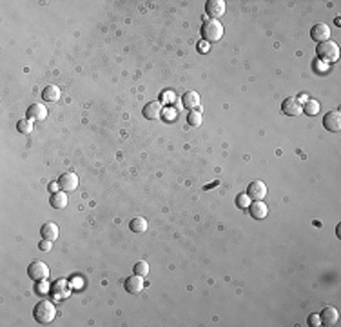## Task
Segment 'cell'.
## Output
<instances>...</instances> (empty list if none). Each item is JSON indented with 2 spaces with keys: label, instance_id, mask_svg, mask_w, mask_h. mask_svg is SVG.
Masks as SVG:
<instances>
[{
  "label": "cell",
  "instance_id": "14",
  "mask_svg": "<svg viewBox=\"0 0 341 327\" xmlns=\"http://www.w3.org/2000/svg\"><path fill=\"white\" fill-rule=\"evenodd\" d=\"M162 111H163V106L162 102H158V100H152V102H149L147 106H144V116H146L147 120H156L162 116Z\"/></svg>",
  "mask_w": 341,
  "mask_h": 327
},
{
  "label": "cell",
  "instance_id": "28",
  "mask_svg": "<svg viewBox=\"0 0 341 327\" xmlns=\"http://www.w3.org/2000/svg\"><path fill=\"white\" fill-rule=\"evenodd\" d=\"M51 244H53V242H49V240H40V244H38V247H40V249L42 251H49L51 249Z\"/></svg>",
  "mask_w": 341,
  "mask_h": 327
},
{
  "label": "cell",
  "instance_id": "12",
  "mask_svg": "<svg viewBox=\"0 0 341 327\" xmlns=\"http://www.w3.org/2000/svg\"><path fill=\"white\" fill-rule=\"evenodd\" d=\"M320 320H321V326H336L338 320H340V313H338L336 307H332V305H327L325 309L321 311L320 315Z\"/></svg>",
  "mask_w": 341,
  "mask_h": 327
},
{
  "label": "cell",
  "instance_id": "26",
  "mask_svg": "<svg viewBox=\"0 0 341 327\" xmlns=\"http://www.w3.org/2000/svg\"><path fill=\"white\" fill-rule=\"evenodd\" d=\"M236 204H238V207H242V209H244V207H247V204H249V196L244 195V193H242V195H238V198H236Z\"/></svg>",
  "mask_w": 341,
  "mask_h": 327
},
{
  "label": "cell",
  "instance_id": "3",
  "mask_svg": "<svg viewBox=\"0 0 341 327\" xmlns=\"http://www.w3.org/2000/svg\"><path fill=\"white\" fill-rule=\"evenodd\" d=\"M201 37L205 38L207 42H218L223 37V24L220 20H205L201 24Z\"/></svg>",
  "mask_w": 341,
  "mask_h": 327
},
{
  "label": "cell",
  "instance_id": "20",
  "mask_svg": "<svg viewBox=\"0 0 341 327\" xmlns=\"http://www.w3.org/2000/svg\"><path fill=\"white\" fill-rule=\"evenodd\" d=\"M42 98L46 100V102H56V100L60 98V89H58L56 86H48V87H44Z\"/></svg>",
  "mask_w": 341,
  "mask_h": 327
},
{
  "label": "cell",
  "instance_id": "19",
  "mask_svg": "<svg viewBox=\"0 0 341 327\" xmlns=\"http://www.w3.org/2000/svg\"><path fill=\"white\" fill-rule=\"evenodd\" d=\"M67 202H69V196H67L65 191H54L53 195H51V198H49V204L54 209H64L67 206Z\"/></svg>",
  "mask_w": 341,
  "mask_h": 327
},
{
  "label": "cell",
  "instance_id": "24",
  "mask_svg": "<svg viewBox=\"0 0 341 327\" xmlns=\"http://www.w3.org/2000/svg\"><path fill=\"white\" fill-rule=\"evenodd\" d=\"M187 124L193 125V127H198V125H201V113L198 111V109H195V111H189V114H187Z\"/></svg>",
  "mask_w": 341,
  "mask_h": 327
},
{
  "label": "cell",
  "instance_id": "21",
  "mask_svg": "<svg viewBox=\"0 0 341 327\" xmlns=\"http://www.w3.org/2000/svg\"><path fill=\"white\" fill-rule=\"evenodd\" d=\"M129 227L133 233H146L147 231V220L144 217H136L129 222Z\"/></svg>",
  "mask_w": 341,
  "mask_h": 327
},
{
  "label": "cell",
  "instance_id": "15",
  "mask_svg": "<svg viewBox=\"0 0 341 327\" xmlns=\"http://www.w3.org/2000/svg\"><path fill=\"white\" fill-rule=\"evenodd\" d=\"M182 104H184V108L189 109V111H195V109H198V111H200V109H201L200 95H198L196 91L184 93V97H182Z\"/></svg>",
  "mask_w": 341,
  "mask_h": 327
},
{
  "label": "cell",
  "instance_id": "27",
  "mask_svg": "<svg viewBox=\"0 0 341 327\" xmlns=\"http://www.w3.org/2000/svg\"><path fill=\"white\" fill-rule=\"evenodd\" d=\"M309 326L310 327H318V326H321V320H320V315H310L309 316Z\"/></svg>",
  "mask_w": 341,
  "mask_h": 327
},
{
  "label": "cell",
  "instance_id": "11",
  "mask_svg": "<svg viewBox=\"0 0 341 327\" xmlns=\"http://www.w3.org/2000/svg\"><path fill=\"white\" fill-rule=\"evenodd\" d=\"M205 13L212 20H218L220 16L225 15V2L223 0H209L205 4Z\"/></svg>",
  "mask_w": 341,
  "mask_h": 327
},
{
  "label": "cell",
  "instance_id": "9",
  "mask_svg": "<svg viewBox=\"0 0 341 327\" xmlns=\"http://www.w3.org/2000/svg\"><path fill=\"white\" fill-rule=\"evenodd\" d=\"M78 176H76L75 173H64L62 176L58 178V185H60V189L65 191V193H73V191L78 189Z\"/></svg>",
  "mask_w": 341,
  "mask_h": 327
},
{
  "label": "cell",
  "instance_id": "30",
  "mask_svg": "<svg viewBox=\"0 0 341 327\" xmlns=\"http://www.w3.org/2000/svg\"><path fill=\"white\" fill-rule=\"evenodd\" d=\"M198 48H201V51H207V44H198Z\"/></svg>",
  "mask_w": 341,
  "mask_h": 327
},
{
  "label": "cell",
  "instance_id": "8",
  "mask_svg": "<svg viewBox=\"0 0 341 327\" xmlns=\"http://www.w3.org/2000/svg\"><path fill=\"white\" fill-rule=\"evenodd\" d=\"M323 125L331 133H340L341 131V113L340 111H329L323 116Z\"/></svg>",
  "mask_w": 341,
  "mask_h": 327
},
{
  "label": "cell",
  "instance_id": "4",
  "mask_svg": "<svg viewBox=\"0 0 341 327\" xmlns=\"http://www.w3.org/2000/svg\"><path fill=\"white\" fill-rule=\"evenodd\" d=\"M27 274H29V278H31L33 282H46L49 278V267L46 262L42 260H35L29 264V267H27Z\"/></svg>",
  "mask_w": 341,
  "mask_h": 327
},
{
  "label": "cell",
  "instance_id": "2",
  "mask_svg": "<svg viewBox=\"0 0 341 327\" xmlns=\"http://www.w3.org/2000/svg\"><path fill=\"white\" fill-rule=\"evenodd\" d=\"M33 315H35V320H37L38 324H44V326H46V324H51V322L54 320L56 309H54L53 302H49V300H40V302L35 305Z\"/></svg>",
  "mask_w": 341,
  "mask_h": 327
},
{
  "label": "cell",
  "instance_id": "29",
  "mask_svg": "<svg viewBox=\"0 0 341 327\" xmlns=\"http://www.w3.org/2000/svg\"><path fill=\"white\" fill-rule=\"evenodd\" d=\"M56 187H60V185H58V184H54V182H53V184H49V189L53 191V193L56 191Z\"/></svg>",
  "mask_w": 341,
  "mask_h": 327
},
{
  "label": "cell",
  "instance_id": "1",
  "mask_svg": "<svg viewBox=\"0 0 341 327\" xmlns=\"http://www.w3.org/2000/svg\"><path fill=\"white\" fill-rule=\"evenodd\" d=\"M316 54H318V58L321 60V62H325V64H336L338 60H340V46H338L336 42H332V40H325V42H320L318 44V48H316Z\"/></svg>",
  "mask_w": 341,
  "mask_h": 327
},
{
  "label": "cell",
  "instance_id": "6",
  "mask_svg": "<svg viewBox=\"0 0 341 327\" xmlns=\"http://www.w3.org/2000/svg\"><path fill=\"white\" fill-rule=\"evenodd\" d=\"M51 293L58 300L67 298L71 294V283L65 278H58V280H54V283H51Z\"/></svg>",
  "mask_w": 341,
  "mask_h": 327
},
{
  "label": "cell",
  "instance_id": "16",
  "mask_svg": "<svg viewBox=\"0 0 341 327\" xmlns=\"http://www.w3.org/2000/svg\"><path fill=\"white\" fill-rule=\"evenodd\" d=\"M58 234H60V229L54 222H46L42 227H40V236H42L44 240L54 242V240L58 238Z\"/></svg>",
  "mask_w": 341,
  "mask_h": 327
},
{
  "label": "cell",
  "instance_id": "17",
  "mask_svg": "<svg viewBox=\"0 0 341 327\" xmlns=\"http://www.w3.org/2000/svg\"><path fill=\"white\" fill-rule=\"evenodd\" d=\"M144 289V276H138V274H133L125 280V291L131 294H138L142 293Z\"/></svg>",
  "mask_w": 341,
  "mask_h": 327
},
{
  "label": "cell",
  "instance_id": "18",
  "mask_svg": "<svg viewBox=\"0 0 341 327\" xmlns=\"http://www.w3.org/2000/svg\"><path fill=\"white\" fill-rule=\"evenodd\" d=\"M249 211H250V217L252 218H256V220H263V218L269 215V207H267V204H263L261 200H254L249 206Z\"/></svg>",
  "mask_w": 341,
  "mask_h": 327
},
{
  "label": "cell",
  "instance_id": "10",
  "mask_svg": "<svg viewBox=\"0 0 341 327\" xmlns=\"http://www.w3.org/2000/svg\"><path fill=\"white\" fill-rule=\"evenodd\" d=\"M310 37H312V40H316V42H325V40H331V27L327 26V24H323V22H318L316 26H312V29H310Z\"/></svg>",
  "mask_w": 341,
  "mask_h": 327
},
{
  "label": "cell",
  "instance_id": "25",
  "mask_svg": "<svg viewBox=\"0 0 341 327\" xmlns=\"http://www.w3.org/2000/svg\"><path fill=\"white\" fill-rule=\"evenodd\" d=\"M135 274L138 276H147L149 274V264L146 260H140L135 264Z\"/></svg>",
  "mask_w": 341,
  "mask_h": 327
},
{
  "label": "cell",
  "instance_id": "5",
  "mask_svg": "<svg viewBox=\"0 0 341 327\" xmlns=\"http://www.w3.org/2000/svg\"><path fill=\"white\" fill-rule=\"evenodd\" d=\"M245 195L249 196L250 200H263V198H265V195H267L265 182H261V180H254V182H250Z\"/></svg>",
  "mask_w": 341,
  "mask_h": 327
},
{
  "label": "cell",
  "instance_id": "22",
  "mask_svg": "<svg viewBox=\"0 0 341 327\" xmlns=\"http://www.w3.org/2000/svg\"><path fill=\"white\" fill-rule=\"evenodd\" d=\"M16 131L20 135H31L33 133V122L29 118H22L16 122Z\"/></svg>",
  "mask_w": 341,
  "mask_h": 327
},
{
  "label": "cell",
  "instance_id": "13",
  "mask_svg": "<svg viewBox=\"0 0 341 327\" xmlns=\"http://www.w3.org/2000/svg\"><path fill=\"white\" fill-rule=\"evenodd\" d=\"M301 108H303V104L299 102L296 97L287 98V100L282 104V111L285 114H289V116H298V114H301Z\"/></svg>",
  "mask_w": 341,
  "mask_h": 327
},
{
  "label": "cell",
  "instance_id": "7",
  "mask_svg": "<svg viewBox=\"0 0 341 327\" xmlns=\"http://www.w3.org/2000/svg\"><path fill=\"white\" fill-rule=\"evenodd\" d=\"M26 118H29L31 122H42L48 118V108L44 104H31L26 111Z\"/></svg>",
  "mask_w": 341,
  "mask_h": 327
},
{
  "label": "cell",
  "instance_id": "23",
  "mask_svg": "<svg viewBox=\"0 0 341 327\" xmlns=\"http://www.w3.org/2000/svg\"><path fill=\"white\" fill-rule=\"evenodd\" d=\"M301 111H303L305 114H309V116H314V114L320 113V104L316 102V100H309V102L303 104Z\"/></svg>",
  "mask_w": 341,
  "mask_h": 327
}]
</instances>
